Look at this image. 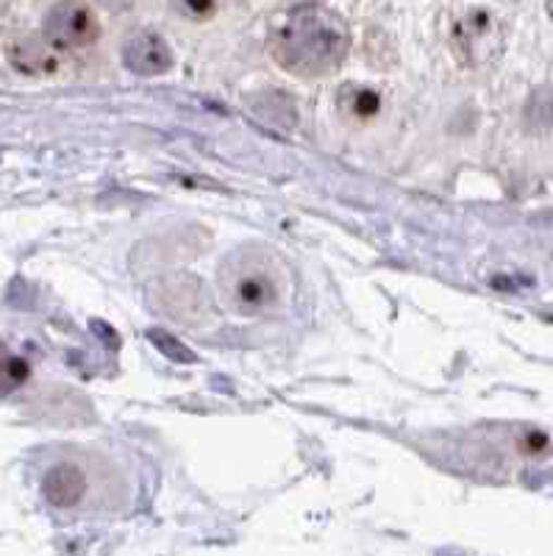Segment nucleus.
Segmentation results:
<instances>
[{
  "mask_svg": "<svg viewBox=\"0 0 553 556\" xmlns=\"http://www.w3.org/2000/svg\"><path fill=\"white\" fill-rule=\"evenodd\" d=\"M221 290L226 304L239 315H267L287 295V273L271 251L239 248L221 265Z\"/></svg>",
  "mask_w": 553,
  "mask_h": 556,
  "instance_id": "nucleus-2",
  "label": "nucleus"
},
{
  "mask_svg": "<svg viewBox=\"0 0 553 556\" xmlns=\"http://www.w3.org/2000/svg\"><path fill=\"white\" fill-rule=\"evenodd\" d=\"M42 37L59 51H84L101 37V23L92 7L84 0H59L51 12L45 14Z\"/></svg>",
  "mask_w": 553,
  "mask_h": 556,
  "instance_id": "nucleus-3",
  "label": "nucleus"
},
{
  "mask_svg": "<svg viewBox=\"0 0 553 556\" xmlns=\"http://www.w3.org/2000/svg\"><path fill=\"white\" fill-rule=\"evenodd\" d=\"M173 12L181 14V17L192 20V23H206L217 14V0H171Z\"/></svg>",
  "mask_w": 553,
  "mask_h": 556,
  "instance_id": "nucleus-9",
  "label": "nucleus"
},
{
  "mask_svg": "<svg viewBox=\"0 0 553 556\" xmlns=\"http://www.w3.org/2000/svg\"><path fill=\"white\" fill-rule=\"evenodd\" d=\"M348 45L351 37L340 14L321 3H301L281 20L271 51L292 76L321 78L345 62Z\"/></svg>",
  "mask_w": 553,
  "mask_h": 556,
  "instance_id": "nucleus-1",
  "label": "nucleus"
},
{
  "mask_svg": "<svg viewBox=\"0 0 553 556\" xmlns=\"http://www.w3.org/2000/svg\"><path fill=\"white\" fill-rule=\"evenodd\" d=\"M28 379V365L14 356L7 345H0V392H9Z\"/></svg>",
  "mask_w": 553,
  "mask_h": 556,
  "instance_id": "nucleus-7",
  "label": "nucleus"
},
{
  "mask_svg": "<svg viewBox=\"0 0 553 556\" xmlns=\"http://www.w3.org/2000/svg\"><path fill=\"white\" fill-rule=\"evenodd\" d=\"M173 48L159 31L142 28L123 42V64L137 76H162L173 70Z\"/></svg>",
  "mask_w": 553,
  "mask_h": 556,
  "instance_id": "nucleus-4",
  "label": "nucleus"
},
{
  "mask_svg": "<svg viewBox=\"0 0 553 556\" xmlns=\"http://www.w3.org/2000/svg\"><path fill=\"white\" fill-rule=\"evenodd\" d=\"M42 493L48 504L59 506V509L76 506L84 498V493H87V476H84L81 468L64 462V465L48 470L42 481Z\"/></svg>",
  "mask_w": 553,
  "mask_h": 556,
  "instance_id": "nucleus-6",
  "label": "nucleus"
},
{
  "mask_svg": "<svg viewBox=\"0 0 553 556\" xmlns=\"http://www.w3.org/2000/svg\"><path fill=\"white\" fill-rule=\"evenodd\" d=\"M148 340H151L153 345H156L159 351L167 356V359L181 362V365H196V362H198L196 351H189V348L184 345L181 340H176V337L167 334L164 329H151V331H148Z\"/></svg>",
  "mask_w": 553,
  "mask_h": 556,
  "instance_id": "nucleus-8",
  "label": "nucleus"
},
{
  "mask_svg": "<svg viewBox=\"0 0 553 556\" xmlns=\"http://www.w3.org/2000/svg\"><path fill=\"white\" fill-rule=\"evenodd\" d=\"M59 48H53L45 37H23L9 45V64L23 76H53L62 64Z\"/></svg>",
  "mask_w": 553,
  "mask_h": 556,
  "instance_id": "nucleus-5",
  "label": "nucleus"
}]
</instances>
